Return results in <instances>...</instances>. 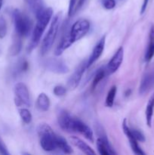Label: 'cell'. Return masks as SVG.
Returning a JSON list of instances; mask_svg holds the SVG:
<instances>
[{
    "mask_svg": "<svg viewBox=\"0 0 154 155\" xmlns=\"http://www.w3.org/2000/svg\"><path fill=\"white\" fill-rule=\"evenodd\" d=\"M154 111V92L149 98L146 107V110H145V116H146V125L149 127L152 125V116H153Z\"/></svg>",
    "mask_w": 154,
    "mask_h": 155,
    "instance_id": "19",
    "label": "cell"
},
{
    "mask_svg": "<svg viewBox=\"0 0 154 155\" xmlns=\"http://www.w3.org/2000/svg\"><path fill=\"white\" fill-rule=\"evenodd\" d=\"M87 61L82 62L78 68L75 69L73 74L70 76L67 81V88L70 90H74L78 87L79 84L81 82L83 74H84L85 71L87 69Z\"/></svg>",
    "mask_w": 154,
    "mask_h": 155,
    "instance_id": "7",
    "label": "cell"
},
{
    "mask_svg": "<svg viewBox=\"0 0 154 155\" xmlns=\"http://www.w3.org/2000/svg\"><path fill=\"white\" fill-rule=\"evenodd\" d=\"M90 27V22L84 18H81L75 21L69 31V38L72 44L84 37L88 33Z\"/></svg>",
    "mask_w": 154,
    "mask_h": 155,
    "instance_id": "5",
    "label": "cell"
},
{
    "mask_svg": "<svg viewBox=\"0 0 154 155\" xmlns=\"http://www.w3.org/2000/svg\"><path fill=\"white\" fill-rule=\"evenodd\" d=\"M116 92H117V88H116V86H113L110 88L108 93H107V97H106L105 104L107 107H112L113 106L115 98H116Z\"/></svg>",
    "mask_w": 154,
    "mask_h": 155,
    "instance_id": "20",
    "label": "cell"
},
{
    "mask_svg": "<svg viewBox=\"0 0 154 155\" xmlns=\"http://www.w3.org/2000/svg\"><path fill=\"white\" fill-rule=\"evenodd\" d=\"M45 66L48 71L56 74H66L69 71L66 64L60 59H49L45 63Z\"/></svg>",
    "mask_w": 154,
    "mask_h": 155,
    "instance_id": "14",
    "label": "cell"
},
{
    "mask_svg": "<svg viewBox=\"0 0 154 155\" xmlns=\"http://www.w3.org/2000/svg\"><path fill=\"white\" fill-rule=\"evenodd\" d=\"M74 118L68 112L64 110H60L57 114V122L60 128L67 133H72Z\"/></svg>",
    "mask_w": 154,
    "mask_h": 155,
    "instance_id": "11",
    "label": "cell"
},
{
    "mask_svg": "<svg viewBox=\"0 0 154 155\" xmlns=\"http://www.w3.org/2000/svg\"><path fill=\"white\" fill-rule=\"evenodd\" d=\"M19 114L21 120H22L24 124H30L31 123L33 117H32L31 113H30V111L28 109L22 107V108L19 110Z\"/></svg>",
    "mask_w": 154,
    "mask_h": 155,
    "instance_id": "23",
    "label": "cell"
},
{
    "mask_svg": "<svg viewBox=\"0 0 154 155\" xmlns=\"http://www.w3.org/2000/svg\"><path fill=\"white\" fill-rule=\"evenodd\" d=\"M107 71L106 69H104V68H101V69L98 70L97 71L96 74H95V77H94L93 80V83H92V88L94 89L98 86V85L101 83V80L105 77L106 74H107Z\"/></svg>",
    "mask_w": 154,
    "mask_h": 155,
    "instance_id": "22",
    "label": "cell"
},
{
    "mask_svg": "<svg viewBox=\"0 0 154 155\" xmlns=\"http://www.w3.org/2000/svg\"><path fill=\"white\" fill-rule=\"evenodd\" d=\"M12 15L16 34L21 37L28 36L32 29V23L30 18L18 9H14Z\"/></svg>",
    "mask_w": 154,
    "mask_h": 155,
    "instance_id": "4",
    "label": "cell"
},
{
    "mask_svg": "<svg viewBox=\"0 0 154 155\" xmlns=\"http://www.w3.org/2000/svg\"><path fill=\"white\" fill-rule=\"evenodd\" d=\"M50 99L48 95L44 92H42L39 95L36 99V107L41 111H48L50 107Z\"/></svg>",
    "mask_w": 154,
    "mask_h": 155,
    "instance_id": "18",
    "label": "cell"
},
{
    "mask_svg": "<svg viewBox=\"0 0 154 155\" xmlns=\"http://www.w3.org/2000/svg\"><path fill=\"white\" fill-rule=\"evenodd\" d=\"M36 26L33 30L31 42H30L29 50L31 51L33 48L36 47V45L40 42L41 37L45 32L47 26L49 24L50 21L53 17V9L51 8H45L38 15H36Z\"/></svg>",
    "mask_w": 154,
    "mask_h": 155,
    "instance_id": "2",
    "label": "cell"
},
{
    "mask_svg": "<svg viewBox=\"0 0 154 155\" xmlns=\"http://www.w3.org/2000/svg\"><path fill=\"white\" fill-rule=\"evenodd\" d=\"M79 0H69V8H68V16H73L77 12V5Z\"/></svg>",
    "mask_w": 154,
    "mask_h": 155,
    "instance_id": "25",
    "label": "cell"
},
{
    "mask_svg": "<svg viewBox=\"0 0 154 155\" xmlns=\"http://www.w3.org/2000/svg\"><path fill=\"white\" fill-rule=\"evenodd\" d=\"M154 56V24L151 25L149 33V44L145 54V61L149 62Z\"/></svg>",
    "mask_w": 154,
    "mask_h": 155,
    "instance_id": "17",
    "label": "cell"
},
{
    "mask_svg": "<svg viewBox=\"0 0 154 155\" xmlns=\"http://www.w3.org/2000/svg\"><path fill=\"white\" fill-rule=\"evenodd\" d=\"M97 148H98V153L101 155H110L116 154L114 150L111 148L110 145L109 144L108 141L106 138L101 137L98 138L96 141Z\"/></svg>",
    "mask_w": 154,
    "mask_h": 155,
    "instance_id": "16",
    "label": "cell"
},
{
    "mask_svg": "<svg viewBox=\"0 0 154 155\" xmlns=\"http://www.w3.org/2000/svg\"><path fill=\"white\" fill-rule=\"evenodd\" d=\"M2 4H3V0H0V10H1L2 7Z\"/></svg>",
    "mask_w": 154,
    "mask_h": 155,
    "instance_id": "32",
    "label": "cell"
},
{
    "mask_svg": "<svg viewBox=\"0 0 154 155\" xmlns=\"http://www.w3.org/2000/svg\"><path fill=\"white\" fill-rule=\"evenodd\" d=\"M102 5L106 9L111 10L116 6V2L115 0H102Z\"/></svg>",
    "mask_w": 154,
    "mask_h": 155,
    "instance_id": "28",
    "label": "cell"
},
{
    "mask_svg": "<svg viewBox=\"0 0 154 155\" xmlns=\"http://www.w3.org/2000/svg\"><path fill=\"white\" fill-rule=\"evenodd\" d=\"M21 48H22V43H21V36L17 35V37L14 39L13 44H12L11 47V54L13 56L18 54L20 53V51H21Z\"/></svg>",
    "mask_w": 154,
    "mask_h": 155,
    "instance_id": "21",
    "label": "cell"
},
{
    "mask_svg": "<svg viewBox=\"0 0 154 155\" xmlns=\"http://www.w3.org/2000/svg\"><path fill=\"white\" fill-rule=\"evenodd\" d=\"M0 154H4V155H8L9 154L8 151L5 145L3 143V142H2V140L1 139V138H0Z\"/></svg>",
    "mask_w": 154,
    "mask_h": 155,
    "instance_id": "29",
    "label": "cell"
},
{
    "mask_svg": "<svg viewBox=\"0 0 154 155\" xmlns=\"http://www.w3.org/2000/svg\"><path fill=\"white\" fill-rule=\"evenodd\" d=\"M122 130H123L124 133H125V136H127L128 139V142H129L130 146H131V150L133 151V152L135 154H140V155H143L145 154L144 151L141 149V148L140 147L138 144V141L134 138V136H133V134L131 133V128L128 126L127 124L126 120L124 119L123 123H122Z\"/></svg>",
    "mask_w": 154,
    "mask_h": 155,
    "instance_id": "9",
    "label": "cell"
},
{
    "mask_svg": "<svg viewBox=\"0 0 154 155\" xmlns=\"http://www.w3.org/2000/svg\"><path fill=\"white\" fill-rule=\"evenodd\" d=\"M105 42H106V36L104 35V36L101 37V39L98 41V43L95 46V48L92 50L91 54L90 55L89 58L87 61V68H90L98 58L101 56L103 54V51L104 50V47H105Z\"/></svg>",
    "mask_w": 154,
    "mask_h": 155,
    "instance_id": "13",
    "label": "cell"
},
{
    "mask_svg": "<svg viewBox=\"0 0 154 155\" xmlns=\"http://www.w3.org/2000/svg\"><path fill=\"white\" fill-rule=\"evenodd\" d=\"M69 142L72 144V145L75 147V148H79L82 152H83L84 154L91 155V154H95V151L88 145L87 143L84 142L83 140H82L81 139H79V137L75 136H72L69 137Z\"/></svg>",
    "mask_w": 154,
    "mask_h": 155,
    "instance_id": "15",
    "label": "cell"
},
{
    "mask_svg": "<svg viewBox=\"0 0 154 155\" xmlns=\"http://www.w3.org/2000/svg\"><path fill=\"white\" fill-rule=\"evenodd\" d=\"M7 24L6 21L2 16H0V39L5 37L7 34Z\"/></svg>",
    "mask_w": 154,
    "mask_h": 155,
    "instance_id": "24",
    "label": "cell"
},
{
    "mask_svg": "<svg viewBox=\"0 0 154 155\" xmlns=\"http://www.w3.org/2000/svg\"><path fill=\"white\" fill-rule=\"evenodd\" d=\"M131 133L133 134V136H134V138H135V139H137L138 142H145L144 135H143V133H142L140 131V130H136V129L131 128Z\"/></svg>",
    "mask_w": 154,
    "mask_h": 155,
    "instance_id": "27",
    "label": "cell"
},
{
    "mask_svg": "<svg viewBox=\"0 0 154 155\" xmlns=\"http://www.w3.org/2000/svg\"><path fill=\"white\" fill-rule=\"evenodd\" d=\"M60 15L57 14L53 18L48 33H46L42 42V45H41V54L42 55L46 54L52 48L54 40L57 37V32H58L59 27H60Z\"/></svg>",
    "mask_w": 154,
    "mask_h": 155,
    "instance_id": "3",
    "label": "cell"
},
{
    "mask_svg": "<svg viewBox=\"0 0 154 155\" xmlns=\"http://www.w3.org/2000/svg\"><path fill=\"white\" fill-rule=\"evenodd\" d=\"M85 1L86 0H79L78 5H77V11H79L82 7V5H84V3L85 2Z\"/></svg>",
    "mask_w": 154,
    "mask_h": 155,
    "instance_id": "31",
    "label": "cell"
},
{
    "mask_svg": "<svg viewBox=\"0 0 154 155\" xmlns=\"http://www.w3.org/2000/svg\"><path fill=\"white\" fill-rule=\"evenodd\" d=\"M37 133L39 137L40 145L45 151H58V135L56 134L48 124H40L37 127Z\"/></svg>",
    "mask_w": 154,
    "mask_h": 155,
    "instance_id": "1",
    "label": "cell"
},
{
    "mask_svg": "<svg viewBox=\"0 0 154 155\" xmlns=\"http://www.w3.org/2000/svg\"><path fill=\"white\" fill-rule=\"evenodd\" d=\"M15 104L18 107L30 106V95L27 86L23 83H18L14 86Z\"/></svg>",
    "mask_w": 154,
    "mask_h": 155,
    "instance_id": "6",
    "label": "cell"
},
{
    "mask_svg": "<svg viewBox=\"0 0 154 155\" xmlns=\"http://www.w3.org/2000/svg\"><path fill=\"white\" fill-rule=\"evenodd\" d=\"M72 130H73V132H77L82 135L89 142H94L93 131L87 124H85L81 120L78 119V118H74Z\"/></svg>",
    "mask_w": 154,
    "mask_h": 155,
    "instance_id": "8",
    "label": "cell"
},
{
    "mask_svg": "<svg viewBox=\"0 0 154 155\" xmlns=\"http://www.w3.org/2000/svg\"><path fill=\"white\" fill-rule=\"evenodd\" d=\"M150 0H143V3H142L141 8H140V15H143L144 12H146V8H147V6L149 5V2Z\"/></svg>",
    "mask_w": 154,
    "mask_h": 155,
    "instance_id": "30",
    "label": "cell"
},
{
    "mask_svg": "<svg viewBox=\"0 0 154 155\" xmlns=\"http://www.w3.org/2000/svg\"><path fill=\"white\" fill-rule=\"evenodd\" d=\"M53 92L57 97L63 96L66 92V88L61 86V85H58V86H54V89H53Z\"/></svg>",
    "mask_w": 154,
    "mask_h": 155,
    "instance_id": "26",
    "label": "cell"
},
{
    "mask_svg": "<svg viewBox=\"0 0 154 155\" xmlns=\"http://www.w3.org/2000/svg\"><path fill=\"white\" fill-rule=\"evenodd\" d=\"M123 58H124V49L123 47H119L114 54V55L112 57L109 63L107 64V73L108 74H113L116 72L119 67L122 64V61H123Z\"/></svg>",
    "mask_w": 154,
    "mask_h": 155,
    "instance_id": "10",
    "label": "cell"
},
{
    "mask_svg": "<svg viewBox=\"0 0 154 155\" xmlns=\"http://www.w3.org/2000/svg\"><path fill=\"white\" fill-rule=\"evenodd\" d=\"M154 87V68L146 71L143 75L139 87V93L140 95L146 93Z\"/></svg>",
    "mask_w": 154,
    "mask_h": 155,
    "instance_id": "12",
    "label": "cell"
}]
</instances>
